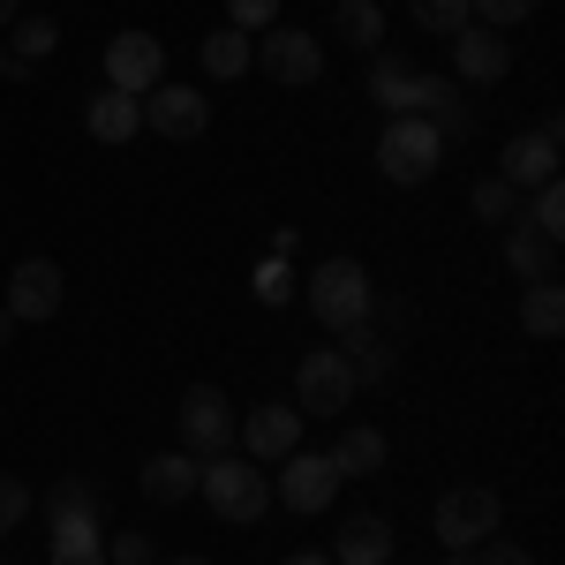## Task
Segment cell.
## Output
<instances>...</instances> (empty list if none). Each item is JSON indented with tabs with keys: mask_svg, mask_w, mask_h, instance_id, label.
<instances>
[{
	"mask_svg": "<svg viewBox=\"0 0 565 565\" xmlns=\"http://www.w3.org/2000/svg\"><path fill=\"white\" fill-rule=\"evenodd\" d=\"M8 340H15V317H8V309H0V348H8Z\"/></svg>",
	"mask_w": 565,
	"mask_h": 565,
	"instance_id": "ab89813d",
	"label": "cell"
},
{
	"mask_svg": "<svg viewBox=\"0 0 565 565\" xmlns=\"http://www.w3.org/2000/svg\"><path fill=\"white\" fill-rule=\"evenodd\" d=\"M354 370H348V354L340 348H309L302 354V370H295V407H302V415H332V423H340V407H348L354 399Z\"/></svg>",
	"mask_w": 565,
	"mask_h": 565,
	"instance_id": "52a82bcc",
	"label": "cell"
},
{
	"mask_svg": "<svg viewBox=\"0 0 565 565\" xmlns=\"http://www.w3.org/2000/svg\"><path fill=\"white\" fill-rule=\"evenodd\" d=\"M106 565H159V551H151V535H114V543H106Z\"/></svg>",
	"mask_w": 565,
	"mask_h": 565,
	"instance_id": "d590c367",
	"label": "cell"
},
{
	"mask_svg": "<svg viewBox=\"0 0 565 565\" xmlns=\"http://www.w3.org/2000/svg\"><path fill=\"white\" fill-rule=\"evenodd\" d=\"M167 565H212V558H167Z\"/></svg>",
	"mask_w": 565,
	"mask_h": 565,
	"instance_id": "7bdbcfd3",
	"label": "cell"
},
{
	"mask_svg": "<svg viewBox=\"0 0 565 565\" xmlns=\"http://www.w3.org/2000/svg\"><path fill=\"white\" fill-rule=\"evenodd\" d=\"M302 295H309V317H317L332 340L377 317V287H370V271H362L354 257H324V264L302 279Z\"/></svg>",
	"mask_w": 565,
	"mask_h": 565,
	"instance_id": "6da1fadb",
	"label": "cell"
},
{
	"mask_svg": "<svg viewBox=\"0 0 565 565\" xmlns=\"http://www.w3.org/2000/svg\"><path fill=\"white\" fill-rule=\"evenodd\" d=\"M249 68H264L271 84H287V90H302V84L324 76V39L302 31V23H271V31L249 45Z\"/></svg>",
	"mask_w": 565,
	"mask_h": 565,
	"instance_id": "3957f363",
	"label": "cell"
},
{
	"mask_svg": "<svg viewBox=\"0 0 565 565\" xmlns=\"http://www.w3.org/2000/svg\"><path fill=\"white\" fill-rule=\"evenodd\" d=\"M287 513H324L332 498H340V468L324 460V452H287L279 460V490H271Z\"/></svg>",
	"mask_w": 565,
	"mask_h": 565,
	"instance_id": "8fae6325",
	"label": "cell"
},
{
	"mask_svg": "<svg viewBox=\"0 0 565 565\" xmlns=\"http://www.w3.org/2000/svg\"><path fill=\"white\" fill-rule=\"evenodd\" d=\"M53 565H106V551H98V558H53Z\"/></svg>",
	"mask_w": 565,
	"mask_h": 565,
	"instance_id": "60d3db41",
	"label": "cell"
},
{
	"mask_svg": "<svg viewBox=\"0 0 565 565\" xmlns=\"http://www.w3.org/2000/svg\"><path fill=\"white\" fill-rule=\"evenodd\" d=\"M249 31H234V23H226V31H212V39H204V53H196V61H204V76H218V84H234V76H249Z\"/></svg>",
	"mask_w": 565,
	"mask_h": 565,
	"instance_id": "4316f807",
	"label": "cell"
},
{
	"mask_svg": "<svg viewBox=\"0 0 565 565\" xmlns=\"http://www.w3.org/2000/svg\"><path fill=\"white\" fill-rule=\"evenodd\" d=\"M468 565H535V558H527L521 543H505V535H482L476 551H468Z\"/></svg>",
	"mask_w": 565,
	"mask_h": 565,
	"instance_id": "8d00e7d4",
	"label": "cell"
},
{
	"mask_svg": "<svg viewBox=\"0 0 565 565\" xmlns=\"http://www.w3.org/2000/svg\"><path fill=\"white\" fill-rule=\"evenodd\" d=\"M407 15L430 31V39H452V31H468L476 15H468V0H407Z\"/></svg>",
	"mask_w": 565,
	"mask_h": 565,
	"instance_id": "f1b7e54d",
	"label": "cell"
},
{
	"mask_svg": "<svg viewBox=\"0 0 565 565\" xmlns=\"http://www.w3.org/2000/svg\"><path fill=\"white\" fill-rule=\"evenodd\" d=\"M0 76H8V45H0Z\"/></svg>",
	"mask_w": 565,
	"mask_h": 565,
	"instance_id": "ee69618b",
	"label": "cell"
},
{
	"mask_svg": "<svg viewBox=\"0 0 565 565\" xmlns=\"http://www.w3.org/2000/svg\"><path fill=\"white\" fill-rule=\"evenodd\" d=\"M521 332L527 340H558L565 332V287L558 279H535V287L521 295Z\"/></svg>",
	"mask_w": 565,
	"mask_h": 565,
	"instance_id": "d4e9b609",
	"label": "cell"
},
{
	"mask_svg": "<svg viewBox=\"0 0 565 565\" xmlns=\"http://www.w3.org/2000/svg\"><path fill=\"white\" fill-rule=\"evenodd\" d=\"M295 287H302V279L287 271V257H264V264H257V279H249V295H257L264 309H287V302H295Z\"/></svg>",
	"mask_w": 565,
	"mask_h": 565,
	"instance_id": "4dcf8cb0",
	"label": "cell"
},
{
	"mask_svg": "<svg viewBox=\"0 0 565 565\" xmlns=\"http://www.w3.org/2000/svg\"><path fill=\"white\" fill-rule=\"evenodd\" d=\"M196 498L212 505L218 521H264L271 513V476H264L249 452H218V460H204V476H196Z\"/></svg>",
	"mask_w": 565,
	"mask_h": 565,
	"instance_id": "7a4b0ae2",
	"label": "cell"
},
{
	"mask_svg": "<svg viewBox=\"0 0 565 565\" xmlns=\"http://www.w3.org/2000/svg\"><path fill=\"white\" fill-rule=\"evenodd\" d=\"M415 76H423V68H415V61H399V53H377V61H370V98L385 106L392 121H399V114H415Z\"/></svg>",
	"mask_w": 565,
	"mask_h": 565,
	"instance_id": "44dd1931",
	"label": "cell"
},
{
	"mask_svg": "<svg viewBox=\"0 0 565 565\" xmlns=\"http://www.w3.org/2000/svg\"><path fill=\"white\" fill-rule=\"evenodd\" d=\"M430 527H437V543H445V551H476L482 535H498V490H482V482L445 490V498H437V513H430Z\"/></svg>",
	"mask_w": 565,
	"mask_h": 565,
	"instance_id": "8992f818",
	"label": "cell"
},
{
	"mask_svg": "<svg viewBox=\"0 0 565 565\" xmlns=\"http://www.w3.org/2000/svg\"><path fill=\"white\" fill-rule=\"evenodd\" d=\"M15 15H23V0H0V31H8V23H15Z\"/></svg>",
	"mask_w": 565,
	"mask_h": 565,
	"instance_id": "f35d334b",
	"label": "cell"
},
{
	"mask_svg": "<svg viewBox=\"0 0 565 565\" xmlns=\"http://www.w3.org/2000/svg\"><path fill=\"white\" fill-rule=\"evenodd\" d=\"M181 423V452L189 460H218V452H234V407H226V392L218 385H189L174 407Z\"/></svg>",
	"mask_w": 565,
	"mask_h": 565,
	"instance_id": "5b68a950",
	"label": "cell"
},
{
	"mask_svg": "<svg viewBox=\"0 0 565 565\" xmlns=\"http://www.w3.org/2000/svg\"><path fill=\"white\" fill-rule=\"evenodd\" d=\"M324 460L340 468V482H348V476H377V468H385V430L354 423V430H340V445H332Z\"/></svg>",
	"mask_w": 565,
	"mask_h": 565,
	"instance_id": "7402d4cb",
	"label": "cell"
},
{
	"mask_svg": "<svg viewBox=\"0 0 565 565\" xmlns=\"http://www.w3.org/2000/svg\"><path fill=\"white\" fill-rule=\"evenodd\" d=\"M234 437H242V452H249L257 468H279L287 452H302V407L264 399V407H249V415L234 423Z\"/></svg>",
	"mask_w": 565,
	"mask_h": 565,
	"instance_id": "ba28073f",
	"label": "cell"
},
{
	"mask_svg": "<svg viewBox=\"0 0 565 565\" xmlns=\"http://www.w3.org/2000/svg\"><path fill=\"white\" fill-rule=\"evenodd\" d=\"M61 287H68V279H61L53 257H23L15 271H8V302L0 309H8L15 324H45V317L61 309Z\"/></svg>",
	"mask_w": 565,
	"mask_h": 565,
	"instance_id": "7c38bea8",
	"label": "cell"
},
{
	"mask_svg": "<svg viewBox=\"0 0 565 565\" xmlns=\"http://www.w3.org/2000/svg\"><path fill=\"white\" fill-rule=\"evenodd\" d=\"M332 31H340V45L377 53V39H385V8H377V0H332Z\"/></svg>",
	"mask_w": 565,
	"mask_h": 565,
	"instance_id": "484cf974",
	"label": "cell"
},
{
	"mask_svg": "<svg viewBox=\"0 0 565 565\" xmlns=\"http://www.w3.org/2000/svg\"><path fill=\"white\" fill-rule=\"evenodd\" d=\"M392 551H399V535H392L377 513H348L324 558H332V565H392Z\"/></svg>",
	"mask_w": 565,
	"mask_h": 565,
	"instance_id": "2e32d148",
	"label": "cell"
},
{
	"mask_svg": "<svg viewBox=\"0 0 565 565\" xmlns=\"http://www.w3.org/2000/svg\"><path fill=\"white\" fill-rule=\"evenodd\" d=\"M377 167H385V181H399V189H423V181L445 167V143H437L430 121L399 114V121H385V136H377Z\"/></svg>",
	"mask_w": 565,
	"mask_h": 565,
	"instance_id": "277c9868",
	"label": "cell"
},
{
	"mask_svg": "<svg viewBox=\"0 0 565 565\" xmlns=\"http://www.w3.org/2000/svg\"><path fill=\"white\" fill-rule=\"evenodd\" d=\"M226 23L234 31H264V23H279V0H226Z\"/></svg>",
	"mask_w": 565,
	"mask_h": 565,
	"instance_id": "e575fe53",
	"label": "cell"
},
{
	"mask_svg": "<svg viewBox=\"0 0 565 565\" xmlns=\"http://www.w3.org/2000/svg\"><path fill=\"white\" fill-rule=\"evenodd\" d=\"M279 565H332L324 551H295V558H279Z\"/></svg>",
	"mask_w": 565,
	"mask_h": 565,
	"instance_id": "74e56055",
	"label": "cell"
},
{
	"mask_svg": "<svg viewBox=\"0 0 565 565\" xmlns=\"http://www.w3.org/2000/svg\"><path fill=\"white\" fill-rule=\"evenodd\" d=\"M445 565H468V551H445Z\"/></svg>",
	"mask_w": 565,
	"mask_h": 565,
	"instance_id": "b9f144b4",
	"label": "cell"
},
{
	"mask_svg": "<svg viewBox=\"0 0 565 565\" xmlns=\"http://www.w3.org/2000/svg\"><path fill=\"white\" fill-rule=\"evenodd\" d=\"M505 271L527 279V287H535V279H558V242H543L535 226L513 218V226H505Z\"/></svg>",
	"mask_w": 565,
	"mask_h": 565,
	"instance_id": "ffe728a7",
	"label": "cell"
},
{
	"mask_svg": "<svg viewBox=\"0 0 565 565\" xmlns=\"http://www.w3.org/2000/svg\"><path fill=\"white\" fill-rule=\"evenodd\" d=\"M106 513H45V527H53V558H98L106 551Z\"/></svg>",
	"mask_w": 565,
	"mask_h": 565,
	"instance_id": "603a6c76",
	"label": "cell"
},
{
	"mask_svg": "<svg viewBox=\"0 0 565 565\" xmlns=\"http://www.w3.org/2000/svg\"><path fill=\"white\" fill-rule=\"evenodd\" d=\"M498 181H505V189H543V181H558V114H543L527 136H513V143H505Z\"/></svg>",
	"mask_w": 565,
	"mask_h": 565,
	"instance_id": "9c48e42d",
	"label": "cell"
},
{
	"mask_svg": "<svg viewBox=\"0 0 565 565\" xmlns=\"http://www.w3.org/2000/svg\"><path fill=\"white\" fill-rule=\"evenodd\" d=\"M468 204H476L482 226H513V218H521V189H505V181L490 174V181H476V196H468Z\"/></svg>",
	"mask_w": 565,
	"mask_h": 565,
	"instance_id": "83f0119b",
	"label": "cell"
},
{
	"mask_svg": "<svg viewBox=\"0 0 565 565\" xmlns=\"http://www.w3.org/2000/svg\"><path fill=\"white\" fill-rule=\"evenodd\" d=\"M340 354H348L354 385H385L392 370H399V340H392V332H377V324H354V332H340Z\"/></svg>",
	"mask_w": 565,
	"mask_h": 565,
	"instance_id": "e0dca14e",
	"label": "cell"
},
{
	"mask_svg": "<svg viewBox=\"0 0 565 565\" xmlns=\"http://www.w3.org/2000/svg\"><path fill=\"white\" fill-rule=\"evenodd\" d=\"M159 76H167V45L151 39V31H121V39L106 45V90L143 98V90H159Z\"/></svg>",
	"mask_w": 565,
	"mask_h": 565,
	"instance_id": "30bf717a",
	"label": "cell"
},
{
	"mask_svg": "<svg viewBox=\"0 0 565 565\" xmlns=\"http://www.w3.org/2000/svg\"><path fill=\"white\" fill-rule=\"evenodd\" d=\"M84 129L98 143H129V136H143V98H129V90H90Z\"/></svg>",
	"mask_w": 565,
	"mask_h": 565,
	"instance_id": "ac0fdd59",
	"label": "cell"
},
{
	"mask_svg": "<svg viewBox=\"0 0 565 565\" xmlns=\"http://www.w3.org/2000/svg\"><path fill=\"white\" fill-rule=\"evenodd\" d=\"M0 45H8V68H39L45 53L61 45V23H53V15H15Z\"/></svg>",
	"mask_w": 565,
	"mask_h": 565,
	"instance_id": "cb8c5ba5",
	"label": "cell"
},
{
	"mask_svg": "<svg viewBox=\"0 0 565 565\" xmlns=\"http://www.w3.org/2000/svg\"><path fill=\"white\" fill-rule=\"evenodd\" d=\"M45 513H106V490H98L90 476H68V482L45 490Z\"/></svg>",
	"mask_w": 565,
	"mask_h": 565,
	"instance_id": "f546056e",
	"label": "cell"
},
{
	"mask_svg": "<svg viewBox=\"0 0 565 565\" xmlns=\"http://www.w3.org/2000/svg\"><path fill=\"white\" fill-rule=\"evenodd\" d=\"M143 129L174 136V143H196V136L212 129V106H204V90H189V84H159V90H143Z\"/></svg>",
	"mask_w": 565,
	"mask_h": 565,
	"instance_id": "4fadbf2b",
	"label": "cell"
},
{
	"mask_svg": "<svg viewBox=\"0 0 565 565\" xmlns=\"http://www.w3.org/2000/svg\"><path fill=\"white\" fill-rule=\"evenodd\" d=\"M521 226H535L543 242H558V234H565V189H558V181H543V189H535V204L521 212Z\"/></svg>",
	"mask_w": 565,
	"mask_h": 565,
	"instance_id": "1f68e13d",
	"label": "cell"
},
{
	"mask_svg": "<svg viewBox=\"0 0 565 565\" xmlns=\"http://www.w3.org/2000/svg\"><path fill=\"white\" fill-rule=\"evenodd\" d=\"M196 476H204V460H189V452H151L136 482H143L151 505H181V498H196Z\"/></svg>",
	"mask_w": 565,
	"mask_h": 565,
	"instance_id": "d6986e66",
	"label": "cell"
},
{
	"mask_svg": "<svg viewBox=\"0 0 565 565\" xmlns=\"http://www.w3.org/2000/svg\"><path fill=\"white\" fill-rule=\"evenodd\" d=\"M31 513H39V498H31V482L0 476V527H23Z\"/></svg>",
	"mask_w": 565,
	"mask_h": 565,
	"instance_id": "836d02e7",
	"label": "cell"
},
{
	"mask_svg": "<svg viewBox=\"0 0 565 565\" xmlns=\"http://www.w3.org/2000/svg\"><path fill=\"white\" fill-rule=\"evenodd\" d=\"M415 121H430L437 143H468L476 136V106L460 98L452 76H415Z\"/></svg>",
	"mask_w": 565,
	"mask_h": 565,
	"instance_id": "9a60e30c",
	"label": "cell"
},
{
	"mask_svg": "<svg viewBox=\"0 0 565 565\" xmlns=\"http://www.w3.org/2000/svg\"><path fill=\"white\" fill-rule=\"evenodd\" d=\"M505 68H513L505 31H490V23L452 31V84H505Z\"/></svg>",
	"mask_w": 565,
	"mask_h": 565,
	"instance_id": "5bb4252c",
	"label": "cell"
},
{
	"mask_svg": "<svg viewBox=\"0 0 565 565\" xmlns=\"http://www.w3.org/2000/svg\"><path fill=\"white\" fill-rule=\"evenodd\" d=\"M468 15H476V23H490V31H513V23H527V15H535V0H468Z\"/></svg>",
	"mask_w": 565,
	"mask_h": 565,
	"instance_id": "d6a6232c",
	"label": "cell"
}]
</instances>
